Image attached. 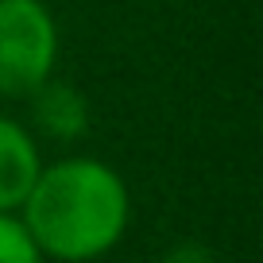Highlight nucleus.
I'll return each instance as SVG.
<instances>
[{
  "instance_id": "obj_1",
  "label": "nucleus",
  "mask_w": 263,
  "mask_h": 263,
  "mask_svg": "<svg viewBox=\"0 0 263 263\" xmlns=\"http://www.w3.org/2000/svg\"><path fill=\"white\" fill-rule=\"evenodd\" d=\"M35 248L54 259H93L108 252L128 221L124 182L93 159H70L39 171L24 197Z\"/></svg>"
},
{
  "instance_id": "obj_2",
  "label": "nucleus",
  "mask_w": 263,
  "mask_h": 263,
  "mask_svg": "<svg viewBox=\"0 0 263 263\" xmlns=\"http://www.w3.org/2000/svg\"><path fill=\"white\" fill-rule=\"evenodd\" d=\"M54 20L39 0H0V93H35L54 66Z\"/></svg>"
},
{
  "instance_id": "obj_3",
  "label": "nucleus",
  "mask_w": 263,
  "mask_h": 263,
  "mask_svg": "<svg viewBox=\"0 0 263 263\" xmlns=\"http://www.w3.org/2000/svg\"><path fill=\"white\" fill-rule=\"evenodd\" d=\"M39 178V155L27 132L0 116V213L24 205L27 190Z\"/></svg>"
},
{
  "instance_id": "obj_4",
  "label": "nucleus",
  "mask_w": 263,
  "mask_h": 263,
  "mask_svg": "<svg viewBox=\"0 0 263 263\" xmlns=\"http://www.w3.org/2000/svg\"><path fill=\"white\" fill-rule=\"evenodd\" d=\"M35 116L47 132L70 140V136H82L85 120H89V108H85L82 93L70 89V85H54V82H43L35 89Z\"/></svg>"
},
{
  "instance_id": "obj_5",
  "label": "nucleus",
  "mask_w": 263,
  "mask_h": 263,
  "mask_svg": "<svg viewBox=\"0 0 263 263\" xmlns=\"http://www.w3.org/2000/svg\"><path fill=\"white\" fill-rule=\"evenodd\" d=\"M0 263H39V248L31 232L4 213H0Z\"/></svg>"
},
{
  "instance_id": "obj_6",
  "label": "nucleus",
  "mask_w": 263,
  "mask_h": 263,
  "mask_svg": "<svg viewBox=\"0 0 263 263\" xmlns=\"http://www.w3.org/2000/svg\"><path fill=\"white\" fill-rule=\"evenodd\" d=\"M166 263H209V255H205V248H178Z\"/></svg>"
}]
</instances>
